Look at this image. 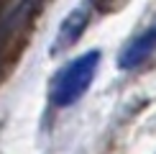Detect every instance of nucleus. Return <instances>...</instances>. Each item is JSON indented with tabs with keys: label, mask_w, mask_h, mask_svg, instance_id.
Listing matches in <instances>:
<instances>
[{
	"label": "nucleus",
	"mask_w": 156,
	"mask_h": 154,
	"mask_svg": "<svg viewBox=\"0 0 156 154\" xmlns=\"http://www.w3.org/2000/svg\"><path fill=\"white\" fill-rule=\"evenodd\" d=\"M87 23H90V8H87V5L72 10V13L62 21L59 31H56V41H54V46H51V51H54V54H59V51L74 46L77 38L82 36V31L87 28Z\"/></svg>",
	"instance_id": "20e7f679"
},
{
	"label": "nucleus",
	"mask_w": 156,
	"mask_h": 154,
	"mask_svg": "<svg viewBox=\"0 0 156 154\" xmlns=\"http://www.w3.org/2000/svg\"><path fill=\"white\" fill-rule=\"evenodd\" d=\"M36 5L31 3H13V5H0V72L5 67V59L13 54L16 41L21 38L26 26L34 16Z\"/></svg>",
	"instance_id": "f03ea898"
},
{
	"label": "nucleus",
	"mask_w": 156,
	"mask_h": 154,
	"mask_svg": "<svg viewBox=\"0 0 156 154\" xmlns=\"http://www.w3.org/2000/svg\"><path fill=\"white\" fill-rule=\"evenodd\" d=\"M156 51V23L144 28L141 34H136L118 54V67L120 69H136L141 67L148 57Z\"/></svg>",
	"instance_id": "7ed1b4c3"
},
{
	"label": "nucleus",
	"mask_w": 156,
	"mask_h": 154,
	"mask_svg": "<svg viewBox=\"0 0 156 154\" xmlns=\"http://www.w3.org/2000/svg\"><path fill=\"white\" fill-rule=\"evenodd\" d=\"M97 67H100V51L97 49L84 51V54L74 57L72 62H67L51 80V87H49L51 105H56V108L74 105L87 93V87L92 85Z\"/></svg>",
	"instance_id": "f257e3e1"
}]
</instances>
